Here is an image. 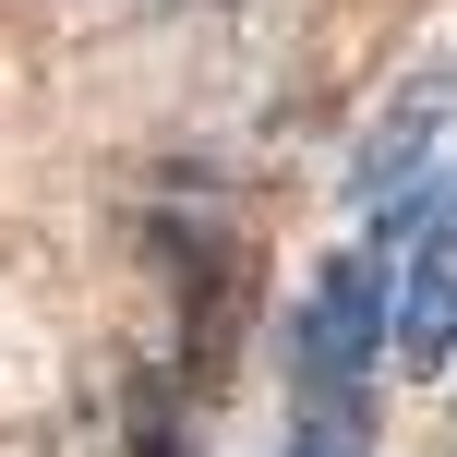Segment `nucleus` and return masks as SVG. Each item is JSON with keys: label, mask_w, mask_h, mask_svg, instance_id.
<instances>
[{"label": "nucleus", "mask_w": 457, "mask_h": 457, "mask_svg": "<svg viewBox=\"0 0 457 457\" xmlns=\"http://www.w3.org/2000/svg\"><path fill=\"white\" fill-rule=\"evenodd\" d=\"M145 253H157L169 301H181V397H217L228 361H241V313H253V253L241 228H228V205L205 193V169H169V193L145 205Z\"/></svg>", "instance_id": "1"}, {"label": "nucleus", "mask_w": 457, "mask_h": 457, "mask_svg": "<svg viewBox=\"0 0 457 457\" xmlns=\"http://www.w3.org/2000/svg\"><path fill=\"white\" fill-rule=\"evenodd\" d=\"M277 457H373V397H325V410H289V445Z\"/></svg>", "instance_id": "4"}, {"label": "nucleus", "mask_w": 457, "mask_h": 457, "mask_svg": "<svg viewBox=\"0 0 457 457\" xmlns=\"http://www.w3.org/2000/svg\"><path fill=\"white\" fill-rule=\"evenodd\" d=\"M445 133H457V61L410 72V85H397L386 109H373V133L349 145V217H386V205H410V193L445 169Z\"/></svg>", "instance_id": "3"}, {"label": "nucleus", "mask_w": 457, "mask_h": 457, "mask_svg": "<svg viewBox=\"0 0 457 457\" xmlns=\"http://www.w3.org/2000/svg\"><path fill=\"white\" fill-rule=\"evenodd\" d=\"M361 228L397 241V289H386L397 373H445L457 361V157L410 193V205H386V217H361Z\"/></svg>", "instance_id": "2"}, {"label": "nucleus", "mask_w": 457, "mask_h": 457, "mask_svg": "<svg viewBox=\"0 0 457 457\" xmlns=\"http://www.w3.org/2000/svg\"><path fill=\"white\" fill-rule=\"evenodd\" d=\"M120 434H133V457H193V445H181V386L145 373V386L120 397Z\"/></svg>", "instance_id": "5"}]
</instances>
